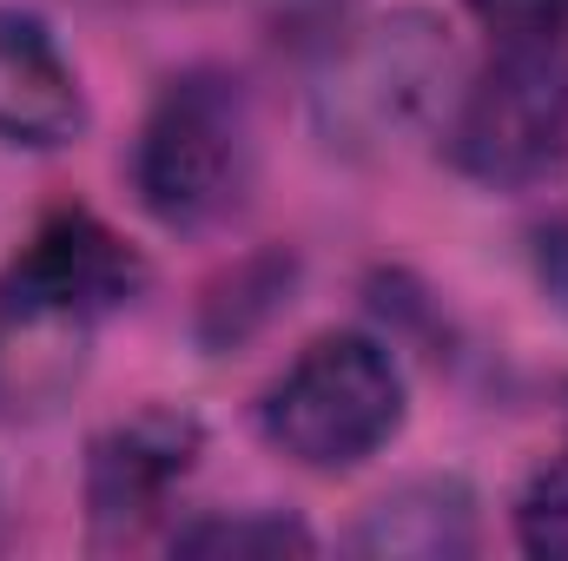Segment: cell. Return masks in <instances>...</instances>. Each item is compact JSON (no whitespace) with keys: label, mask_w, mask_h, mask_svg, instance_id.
Masks as SVG:
<instances>
[{"label":"cell","mask_w":568,"mask_h":561,"mask_svg":"<svg viewBox=\"0 0 568 561\" xmlns=\"http://www.w3.org/2000/svg\"><path fill=\"white\" fill-rule=\"evenodd\" d=\"M351 549L377 561H463L476 555V496L463 476H410L364 509Z\"/></svg>","instance_id":"8"},{"label":"cell","mask_w":568,"mask_h":561,"mask_svg":"<svg viewBox=\"0 0 568 561\" xmlns=\"http://www.w3.org/2000/svg\"><path fill=\"white\" fill-rule=\"evenodd\" d=\"M179 555H311V529L278 509H245V516H205L172 536Z\"/></svg>","instance_id":"9"},{"label":"cell","mask_w":568,"mask_h":561,"mask_svg":"<svg viewBox=\"0 0 568 561\" xmlns=\"http://www.w3.org/2000/svg\"><path fill=\"white\" fill-rule=\"evenodd\" d=\"M469 7H483V13H503V20L516 13V0H469Z\"/></svg>","instance_id":"13"},{"label":"cell","mask_w":568,"mask_h":561,"mask_svg":"<svg viewBox=\"0 0 568 561\" xmlns=\"http://www.w3.org/2000/svg\"><path fill=\"white\" fill-rule=\"evenodd\" d=\"M252 185V100L232 73L219 67H192L179 80H165V93L152 100L133 145V192L140 205L172 225V232H199L212 218H225Z\"/></svg>","instance_id":"2"},{"label":"cell","mask_w":568,"mask_h":561,"mask_svg":"<svg viewBox=\"0 0 568 561\" xmlns=\"http://www.w3.org/2000/svg\"><path fill=\"white\" fill-rule=\"evenodd\" d=\"M449 33L429 13H390L357 27L317 80V133L337 152H390L397 140L424 133L449 100Z\"/></svg>","instance_id":"4"},{"label":"cell","mask_w":568,"mask_h":561,"mask_svg":"<svg viewBox=\"0 0 568 561\" xmlns=\"http://www.w3.org/2000/svg\"><path fill=\"white\" fill-rule=\"evenodd\" d=\"M516 542L542 561H568V456L542 462L516 496Z\"/></svg>","instance_id":"10"},{"label":"cell","mask_w":568,"mask_h":561,"mask_svg":"<svg viewBox=\"0 0 568 561\" xmlns=\"http://www.w3.org/2000/svg\"><path fill=\"white\" fill-rule=\"evenodd\" d=\"M509 20H556V27H562L568 0H516V13H509Z\"/></svg>","instance_id":"11"},{"label":"cell","mask_w":568,"mask_h":561,"mask_svg":"<svg viewBox=\"0 0 568 561\" xmlns=\"http://www.w3.org/2000/svg\"><path fill=\"white\" fill-rule=\"evenodd\" d=\"M568 152V47L556 20H503L483 73L463 86L449 120V159L476 185L516 192Z\"/></svg>","instance_id":"1"},{"label":"cell","mask_w":568,"mask_h":561,"mask_svg":"<svg viewBox=\"0 0 568 561\" xmlns=\"http://www.w3.org/2000/svg\"><path fill=\"white\" fill-rule=\"evenodd\" d=\"M145 265L126 252L120 232H106L93 212H53L0 278V310L27 324H87L120 304H133Z\"/></svg>","instance_id":"5"},{"label":"cell","mask_w":568,"mask_h":561,"mask_svg":"<svg viewBox=\"0 0 568 561\" xmlns=\"http://www.w3.org/2000/svg\"><path fill=\"white\" fill-rule=\"evenodd\" d=\"M80 126H87V100L67 53L33 13L0 7V140L47 152L67 145Z\"/></svg>","instance_id":"7"},{"label":"cell","mask_w":568,"mask_h":561,"mask_svg":"<svg viewBox=\"0 0 568 561\" xmlns=\"http://www.w3.org/2000/svg\"><path fill=\"white\" fill-rule=\"evenodd\" d=\"M93 7H113V13H152V7H192V0H93Z\"/></svg>","instance_id":"12"},{"label":"cell","mask_w":568,"mask_h":561,"mask_svg":"<svg viewBox=\"0 0 568 561\" xmlns=\"http://www.w3.org/2000/svg\"><path fill=\"white\" fill-rule=\"evenodd\" d=\"M199 422L179 410H140V417L113 422L93 456H87V516L100 529V542L133 536L165 509V496L192 476L199 462Z\"/></svg>","instance_id":"6"},{"label":"cell","mask_w":568,"mask_h":561,"mask_svg":"<svg viewBox=\"0 0 568 561\" xmlns=\"http://www.w3.org/2000/svg\"><path fill=\"white\" fill-rule=\"evenodd\" d=\"M258 422L304 469H357L404 429V370L377 337H317L265 390Z\"/></svg>","instance_id":"3"}]
</instances>
